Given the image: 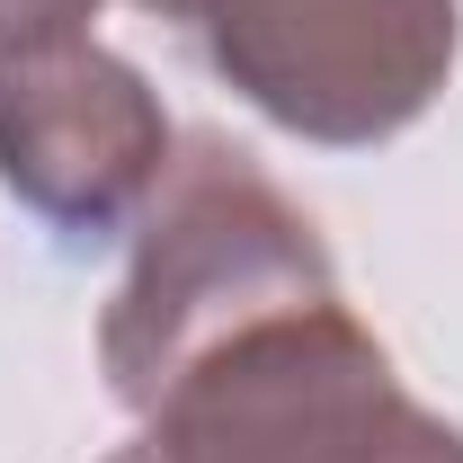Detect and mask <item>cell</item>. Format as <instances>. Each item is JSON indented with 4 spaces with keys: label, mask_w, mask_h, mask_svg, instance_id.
Masks as SVG:
<instances>
[{
    "label": "cell",
    "mask_w": 463,
    "mask_h": 463,
    "mask_svg": "<svg viewBox=\"0 0 463 463\" xmlns=\"http://www.w3.org/2000/svg\"><path fill=\"white\" fill-rule=\"evenodd\" d=\"M330 250L286 205V187L223 134H187L134 232V268L99 321V365L116 402L152 410L196 356L277 321L294 303H330Z\"/></svg>",
    "instance_id": "obj_1"
},
{
    "label": "cell",
    "mask_w": 463,
    "mask_h": 463,
    "mask_svg": "<svg viewBox=\"0 0 463 463\" xmlns=\"http://www.w3.org/2000/svg\"><path fill=\"white\" fill-rule=\"evenodd\" d=\"M143 463H463V428L419 410L374 330L330 303H294L196 356L143 410Z\"/></svg>",
    "instance_id": "obj_2"
},
{
    "label": "cell",
    "mask_w": 463,
    "mask_h": 463,
    "mask_svg": "<svg viewBox=\"0 0 463 463\" xmlns=\"http://www.w3.org/2000/svg\"><path fill=\"white\" fill-rule=\"evenodd\" d=\"M196 36L259 116L303 143H383L437 108L463 45L455 0H134Z\"/></svg>",
    "instance_id": "obj_3"
},
{
    "label": "cell",
    "mask_w": 463,
    "mask_h": 463,
    "mask_svg": "<svg viewBox=\"0 0 463 463\" xmlns=\"http://www.w3.org/2000/svg\"><path fill=\"white\" fill-rule=\"evenodd\" d=\"M170 170V116L125 54L71 36L0 62V187L62 241L125 232Z\"/></svg>",
    "instance_id": "obj_4"
},
{
    "label": "cell",
    "mask_w": 463,
    "mask_h": 463,
    "mask_svg": "<svg viewBox=\"0 0 463 463\" xmlns=\"http://www.w3.org/2000/svg\"><path fill=\"white\" fill-rule=\"evenodd\" d=\"M90 18H99V0H0V62L71 45V36H90Z\"/></svg>",
    "instance_id": "obj_5"
},
{
    "label": "cell",
    "mask_w": 463,
    "mask_h": 463,
    "mask_svg": "<svg viewBox=\"0 0 463 463\" xmlns=\"http://www.w3.org/2000/svg\"><path fill=\"white\" fill-rule=\"evenodd\" d=\"M116 463H134V446H125V455H116Z\"/></svg>",
    "instance_id": "obj_6"
},
{
    "label": "cell",
    "mask_w": 463,
    "mask_h": 463,
    "mask_svg": "<svg viewBox=\"0 0 463 463\" xmlns=\"http://www.w3.org/2000/svg\"><path fill=\"white\" fill-rule=\"evenodd\" d=\"M134 463H143V455H134Z\"/></svg>",
    "instance_id": "obj_7"
}]
</instances>
